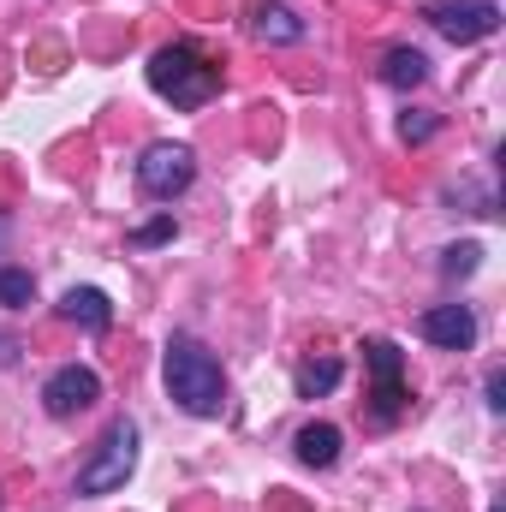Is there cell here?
<instances>
[{
    "label": "cell",
    "mask_w": 506,
    "mask_h": 512,
    "mask_svg": "<svg viewBox=\"0 0 506 512\" xmlns=\"http://www.w3.org/2000/svg\"><path fill=\"white\" fill-rule=\"evenodd\" d=\"M161 382H167V399L191 417H221L227 405V382H221V364L203 340L191 334H173L167 340V358H161Z\"/></svg>",
    "instance_id": "obj_1"
},
{
    "label": "cell",
    "mask_w": 506,
    "mask_h": 512,
    "mask_svg": "<svg viewBox=\"0 0 506 512\" xmlns=\"http://www.w3.org/2000/svg\"><path fill=\"white\" fill-rule=\"evenodd\" d=\"M96 399H102V376H96L90 364H66V370H54V376L42 382L48 417H78V411H90Z\"/></svg>",
    "instance_id": "obj_7"
},
{
    "label": "cell",
    "mask_w": 506,
    "mask_h": 512,
    "mask_svg": "<svg viewBox=\"0 0 506 512\" xmlns=\"http://www.w3.org/2000/svg\"><path fill=\"white\" fill-rule=\"evenodd\" d=\"M489 512H501V507H489Z\"/></svg>",
    "instance_id": "obj_19"
},
{
    "label": "cell",
    "mask_w": 506,
    "mask_h": 512,
    "mask_svg": "<svg viewBox=\"0 0 506 512\" xmlns=\"http://www.w3.org/2000/svg\"><path fill=\"white\" fill-rule=\"evenodd\" d=\"M256 36L262 42H304V18L286 12V6H262L256 12Z\"/></svg>",
    "instance_id": "obj_13"
},
{
    "label": "cell",
    "mask_w": 506,
    "mask_h": 512,
    "mask_svg": "<svg viewBox=\"0 0 506 512\" xmlns=\"http://www.w3.org/2000/svg\"><path fill=\"white\" fill-rule=\"evenodd\" d=\"M417 334L441 352H471L477 346V316H471V304H435V310H423Z\"/></svg>",
    "instance_id": "obj_8"
},
{
    "label": "cell",
    "mask_w": 506,
    "mask_h": 512,
    "mask_svg": "<svg viewBox=\"0 0 506 512\" xmlns=\"http://www.w3.org/2000/svg\"><path fill=\"white\" fill-rule=\"evenodd\" d=\"M381 78H387L393 90H417V84L429 78V60H423L417 48H393V54H387V66H381Z\"/></svg>",
    "instance_id": "obj_12"
},
{
    "label": "cell",
    "mask_w": 506,
    "mask_h": 512,
    "mask_svg": "<svg viewBox=\"0 0 506 512\" xmlns=\"http://www.w3.org/2000/svg\"><path fill=\"white\" fill-rule=\"evenodd\" d=\"M429 24L447 36V42H483V36H495L501 30V6L495 0H447V6H435L429 12Z\"/></svg>",
    "instance_id": "obj_6"
},
{
    "label": "cell",
    "mask_w": 506,
    "mask_h": 512,
    "mask_svg": "<svg viewBox=\"0 0 506 512\" xmlns=\"http://www.w3.org/2000/svg\"><path fill=\"white\" fill-rule=\"evenodd\" d=\"M340 376H346V364H340V358H310V364H298L292 387H298V399H322V393H334V387H340Z\"/></svg>",
    "instance_id": "obj_11"
},
{
    "label": "cell",
    "mask_w": 506,
    "mask_h": 512,
    "mask_svg": "<svg viewBox=\"0 0 506 512\" xmlns=\"http://www.w3.org/2000/svg\"><path fill=\"white\" fill-rule=\"evenodd\" d=\"M0 304L6 310H24L30 304V274L24 268H0Z\"/></svg>",
    "instance_id": "obj_14"
},
{
    "label": "cell",
    "mask_w": 506,
    "mask_h": 512,
    "mask_svg": "<svg viewBox=\"0 0 506 512\" xmlns=\"http://www.w3.org/2000/svg\"><path fill=\"white\" fill-rule=\"evenodd\" d=\"M364 364H370V376H376V423H393L399 411H405V352L393 346V340H364Z\"/></svg>",
    "instance_id": "obj_5"
},
{
    "label": "cell",
    "mask_w": 506,
    "mask_h": 512,
    "mask_svg": "<svg viewBox=\"0 0 506 512\" xmlns=\"http://www.w3.org/2000/svg\"><path fill=\"white\" fill-rule=\"evenodd\" d=\"M60 316L78 322V328H90V334H108V328H114V304H108V292H96V286H72V292L60 298Z\"/></svg>",
    "instance_id": "obj_9"
},
{
    "label": "cell",
    "mask_w": 506,
    "mask_h": 512,
    "mask_svg": "<svg viewBox=\"0 0 506 512\" xmlns=\"http://www.w3.org/2000/svg\"><path fill=\"white\" fill-rule=\"evenodd\" d=\"M191 179H197V155L185 143H149L137 161V185L155 203H173L179 191H191Z\"/></svg>",
    "instance_id": "obj_4"
},
{
    "label": "cell",
    "mask_w": 506,
    "mask_h": 512,
    "mask_svg": "<svg viewBox=\"0 0 506 512\" xmlns=\"http://www.w3.org/2000/svg\"><path fill=\"white\" fill-rule=\"evenodd\" d=\"M149 90H155L161 102H173V108H203V102H215V90H221V66H215L203 48L173 42V48H161V54L149 60Z\"/></svg>",
    "instance_id": "obj_2"
},
{
    "label": "cell",
    "mask_w": 506,
    "mask_h": 512,
    "mask_svg": "<svg viewBox=\"0 0 506 512\" xmlns=\"http://www.w3.org/2000/svg\"><path fill=\"white\" fill-rule=\"evenodd\" d=\"M435 126H441L435 114H423V108H411V114L399 120V137H405V143H429V137H435Z\"/></svg>",
    "instance_id": "obj_16"
},
{
    "label": "cell",
    "mask_w": 506,
    "mask_h": 512,
    "mask_svg": "<svg viewBox=\"0 0 506 512\" xmlns=\"http://www.w3.org/2000/svg\"><path fill=\"white\" fill-rule=\"evenodd\" d=\"M477 256H483V245L465 239V245H453V251L441 256V274H453V280H459V274H477Z\"/></svg>",
    "instance_id": "obj_15"
},
{
    "label": "cell",
    "mask_w": 506,
    "mask_h": 512,
    "mask_svg": "<svg viewBox=\"0 0 506 512\" xmlns=\"http://www.w3.org/2000/svg\"><path fill=\"white\" fill-rule=\"evenodd\" d=\"M131 471H137V423L120 417V423L102 429L96 453L84 459V471H78V495H114V489H126L131 483Z\"/></svg>",
    "instance_id": "obj_3"
},
{
    "label": "cell",
    "mask_w": 506,
    "mask_h": 512,
    "mask_svg": "<svg viewBox=\"0 0 506 512\" xmlns=\"http://www.w3.org/2000/svg\"><path fill=\"white\" fill-rule=\"evenodd\" d=\"M489 405H495V411L506 405V376L501 370H489Z\"/></svg>",
    "instance_id": "obj_18"
},
{
    "label": "cell",
    "mask_w": 506,
    "mask_h": 512,
    "mask_svg": "<svg viewBox=\"0 0 506 512\" xmlns=\"http://www.w3.org/2000/svg\"><path fill=\"white\" fill-rule=\"evenodd\" d=\"M167 239H173V215H155L149 227L131 233V245H167Z\"/></svg>",
    "instance_id": "obj_17"
},
{
    "label": "cell",
    "mask_w": 506,
    "mask_h": 512,
    "mask_svg": "<svg viewBox=\"0 0 506 512\" xmlns=\"http://www.w3.org/2000/svg\"><path fill=\"white\" fill-rule=\"evenodd\" d=\"M340 441H346V435H340L334 423H304L292 447H298V459H304V465H316V471H328V465L340 459Z\"/></svg>",
    "instance_id": "obj_10"
}]
</instances>
